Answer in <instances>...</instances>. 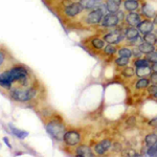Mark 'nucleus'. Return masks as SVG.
I'll use <instances>...</instances> for the list:
<instances>
[{
    "label": "nucleus",
    "mask_w": 157,
    "mask_h": 157,
    "mask_svg": "<svg viewBox=\"0 0 157 157\" xmlns=\"http://www.w3.org/2000/svg\"><path fill=\"white\" fill-rule=\"evenodd\" d=\"M146 144L149 148L154 145H156L157 144V134H149V135H147L146 136Z\"/></svg>",
    "instance_id": "412c9836"
},
{
    "label": "nucleus",
    "mask_w": 157,
    "mask_h": 157,
    "mask_svg": "<svg viewBox=\"0 0 157 157\" xmlns=\"http://www.w3.org/2000/svg\"><path fill=\"white\" fill-rule=\"evenodd\" d=\"M135 65L137 67L149 66V61L148 60H137V61H135Z\"/></svg>",
    "instance_id": "7c9ffc66"
},
{
    "label": "nucleus",
    "mask_w": 157,
    "mask_h": 157,
    "mask_svg": "<svg viewBox=\"0 0 157 157\" xmlns=\"http://www.w3.org/2000/svg\"><path fill=\"white\" fill-rule=\"evenodd\" d=\"M137 48L140 50L141 52H144V54H149V52H154V46H153V45L149 44V43H147V42L140 43V44L138 45Z\"/></svg>",
    "instance_id": "2eb2a0df"
},
{
    "label": "nucleus",
    "mask_w": 157,
    "mask_h": 157,
    "mask_svg": "<svg viewBox=\"0 0 157 157\" xmlns=\"http://www.w3.org/2000/svg\"><path fill=\"white\" fill-rule=\"evenodd\" d=\"M153 147H154V148H155V149H156V150H157V144H156V145H154Z\"/></svg>",
    "instance_id": "a19ab883"
},
{
    "label": "nucleus",
    "mask_w": 157,
    "mask_h": 157,
    "mask_svg": "<svg viewBox=\"0 0 157 157\" xmlns=\"http://www.w3.org/2000/svg\"><path fill=\"white\" fill-rule=\"evenodd\" d=\"M144 40H145V42L149 43V44H151V45H154L157 43V37L155 36V35L151 34V33L146 34L145 37H144Z\"/></svg>",
    "instance_id": "4be33fe9"
},
{
    "label": "nucleus",
    "mask_w": 157,
    "mask_h": 157,
    "mask_svg": "<svg viewBox=\"0 0 157 157\" xmlns=\"http://www.w3.org/2000/svg\"><path fill=\"white\" fill-rule=\"evenodd\" d=\"M151 73V68L149 66H143V67H137V70H136V75L138 77H146V75H149Z\"/></svg>",
    "instance_id": "aec40b11"
},
{
    "label": "nucleus",
    "mask_w": 157,
    "mask_h": 157,
    "mask_svg": "<svg viewBox=\"0 0 157 157\" xmlns=\"http://www.w3.org/2000/svg\"><path fill=\"white\" fill-rule=\"evenodd\" d=\"M77 155L78 156H84V157H91L93 156V153L91 149L87 146H80L77 149Z\"/></svg>",
    "instance_id": "ddd939ff"
},
{
    "label": "nucleus",
    "mask_w": 157,
    "mask_h": 157,
    "mask_svg": "<svg viewBox=\"0 0 157 157\" xmlns=\"http://www.w3.org/2000/svg\"><path fill=\"white\" fill-rule=\"evenodd\" d=\"M30 84L29 70L23 65H13L0 72V87L10 90L14 85L26 87Z\"/></svg>",
    "instance_id": "f257e3e1"
},
{
    "label": "nucleus",
    "mask_w": 157,
    "mask_h": 157,
    "mask_svg": "<svg viewBox=\"0 0 157 157\" xmlns=\"http://www.w3.org/2000/svg\"><path fill=\"white\" fill-rule=\"evenodd\" d=\"M118 54L121 57H125V58H130L132 57V52L128 48H121L118 50Z\"/></svg>",
    "instance_id": "393cba45"
},
{
    "label": "nucleus",
    "mask_w": 157,
    "mask_h": 157,
    "mask_svg": "<svg viewBox=\"0 0 157 157\" xmlns=\"http://www.w3.org/2000/svg\"><path fill=\"white\" fill-rule=\"evenodd\" d=\"M9 128H10V130H11L13 135L19 139H25L29 136V132H27V131H24V130H21V129H18L17 127H14L11 124L9 125Z\"/></svg>",
    "instance_id": "9b49d317"
},
{
    "label": "nucleus",
    "mask_w": 157,
    "mask_h": 157,
    "mask_svg": "<svg viewBox=\"0 0 157 157\" xmlns=\"http://www.w3.org/2000/svg\"><path fill=\"white\" fill-rule=\"evenodd\" d=\"M125 37L127 38L128 40H133V39H135V38H137L139 37V32L136 29H134V26H131V27H129V29H126V32H125Z\"/></svg>",
    "instance_id": "4468645a"
},
{
    "label": "nucleus",
    "mask_w": 157,
    "mask_h": 157,
    "mask_svg": "<svg viewBox=\"0 0 157 157\" xmlns=\"http://www.w3.org/2000/svg\"><path fill=\"white\" fill-rule=\"evenodd\" d=\"M126 20H127L128 24L130 26H138L139 23H140V17H139L138 14H136L134 12H130V14H128Z\"/></svg>",
    "instance_id": "f8f14e48"
},
{
    "label": "nucleus",
    "mask_w": 157,
    "mask_h": 157,
    "mask_svg": "<svg viewBox=\"0 0 157 157\" xmlns=\"http://www.w3.org/2000/svg\"><path fill=\"white\" fill-rule=\"evenodd\" d=\"M106 6V10L109 12V13H116L120 10V4L115 3V2H112V1H109V0H107V3L105 4Z\"/></svg>",
    "instance_id": "f3484780"
},
{
    "label": "nucleus",
    "mask_w": 157,
    "mask_h": 157,
    "mask_svg": "<svg viewBox=\"0 0 157 157\" xmlns=\"http://www.w3.org/2000/svg\"><path fill=\"white\" fill-rule=\"evenodd\" d=\"M155 23L157 24V17H155Z\"/></svg>",
    "instance_id": "79ce46f5"
},
{
    "label": "nucleus",
    "mask_w": 157,
    "mask_h": 157,
    "mask_svg": "<svg viewBox=\"0 0 157 157\" xmlns=\"http://www.w3.org/2000/svg\"><path fill=\"white\" fill-rule=\"evenodd\" d=\"M148 55V61L149 62H152V63H157V52H149V54H147Z\"/></svg>",
    "instance_id": "c85d7f7f"
},
{
    "label": "nucleus",
    "mask_w": 157,
    "mask_h": 157,
    "mask_svg": "<svg viewBox=\"0 0 157 157\" xmlns=\"http://www.w3.org/2000/svg\"><path fill=\"white\" fill-rule=\"evenodd\" d=\"M127 123H128L129 126H134V125H135V118H134V117H130L127 121Z\"/></svg>",
    "instance_id": "f704fd0d"
},
{
    "label": "nucleus",
    "mask_w": 157,
    "mask_h": 157,
    "mask_svg": "<svg viewBox=\"0 0 157 157\" xmlns=\"http://www.w3.org/2000/svg\"><path fill=\"white\" fill-rule=\"evenodd\" d=\"M63 140L67 144L68 146H77L81 140V136L77 131H73V130H70V131H66L64 135V139Z\"/></svg>",
    "instance_id": "39448f33"
},
{
    "label": "nucleus",
    "mask_w": 157,
    "mask_h": 157,
    "mask_svg": "<svg viewBox=\"0 0 157 157\" xmlns=\"http://www.w3.org/2000/svg\"><path fill=\"white\" fill-rule=\"evenodd\" d=\"M124 37H125V35H124L123 33L120 32V30H116V32H112V33H110V34L106 35L104 39L108 43H110V44H116V43L121 41Z\"/></svg>",
    "instance_id": "6e6552de"
},
{
    "label": "nucleus",
    "mask_w": 157,
    "mask_h": 157,
    "mask_svg": "<svg viewBox=\"0 0 157 157\" xmlns=\"http://www.w3.org/2000/svg\"><path fill=\"white\" fill-rule=\"evenodd\" d=\"M3 141H4V143H6V144L7 146H9V148H12V145H11V144H10V141H9V138H7V137H4V138H3Z\"/></svg>",
    "instance_id": "58836bf2"
},
{
    "label": "nucleus",
    "mask_w": 157,
    "mask_h": 157,
    "mask_svg": "<svg viewBox=\"0 0 157 157\" xmlns=\"http://www.w3.org/2000/svg\"><path fill=\"white\" fill-rule=\"evenodd\" d=\"M83 10H84V7L82 6L81 3H78V2L70 3L69 6H67L65 7V15L68 17H75L80 14Z\"/></svg>",
    "instance_id": "423d86ee"
},
{
    "label": "nucleus",
    "mask_w": 157,
    "mask_h": 157,
    "mask_svg": "<svg viewBox=\"0 0 157 157\" xmlns=\"http://www.w3.org/2000/svg\"><path fill=\"white\" fill-rule=\"evenodd\" d=\"M104 17V12L101 9H94L86 17V22L88 24H98Z\"/></svg>",
    "instance_id": "20e7f679"
},
{
    "label": "nucleus",
    "mask_w": 157,
    "mask_h": 157,
    "mask_svg": "<svg viewBox=\"0 0 157 157\" xmlns=\"http://www.w3.org/2000/svg\"><path fill=\"white\" fill-rule=\"evenodd\" d=\"M115 63L118 65V66H126V65L129 63V58L121 57V58H118V59L115 61Z\"/></svg>",
    "instance_id": "bb28decb"
},
{
    "label": "nucleus",
    "mask_w": 157,
    "mask_h": 157,
    "mask_svg": "<svg viewBox=\"0 0 157 157\" xmlns=\"http://www.w3.org/2000/svg\"><path fill=\"white\" fill-rule=\"evenodd\" d=\"M80 3L82 4V6L84 7V9L90 10V9L95 7L98 1L97 0H80Z\"/></svg>",
    "instance_id": "6ab92c4d"
},
{
    "label": "nucleus",
    "mask_w": 157,
    "mask_h": 157,
    "mask_svg": "<svg viewBox=\"0 0 157 157\" xmlns=\"http://www.w3.org/2000/svg\"><path fill=\"white\" fill-rule=\"evenodd\" d=\"M152 70H153L154 72H157V63H154L153 66H152Z\"/></svg>",
    "instance_id": "ea45409f"
},
{
    "label": "nucleus",
    "mask_w": 157,
    "mask_h": 157,
    "mask_svg": "<svg viewBox=\"0 0 157 157\" xmlns=\"http://www.w3.org/2000/svg\"><path fill=\"white\" fill-rule=\"evenodd\" d=\"M104 50H105L106 54L109 55V56H112V55H114L115 52H116V48H115L114 46H112L111 44L110 45H107V46L105 47V49H104Z\"/></svg>",
    "instance_id": "cd10ccee"
},
{
    "label": "nucleus",
    "mask_w": 157,
    "mask_h": 157,
    "mask_svg": "<svg viewBox=\"0 0 157 157\" xmlns=\"http://www.w3.org/2000/svg\"><path fill=\"white\" fill-rule=\"evenodd\" d=\"M111 147V141L109 140V139H104L103 141H101L98 145L95 146L94 150L97 152L98 154H100V155H102V154L106 153L109 149H110Z\"/></svg>",
    "instance_id": "1a4fd4ad"
},
{
    "label": "nucleus",
    "mask_w": 157,
    "mask_h": 157,
    "mask_svg": "<svg viewBox=\"0 0 157 157\" xmlns=\"http://www.w3.org/2000/svg\"><path fill=\"white\" fill-rule=\"evenodd\" d=\"M6 60H7V55H6V52H4V50L0 49V68L3 66L4 64H6Z\"/></svg>",
    "instance_id": "a878e982"
},
{
    "label": "nucleus",
    "mask_w": 157,
    "mask_h": 157,
    "mask_svg": "<svg viewBox=\"0 0 157 157\" xmlns=\"http://www.w3.org/2000/svg\"><path fill=\"white\" fill-rule=\"evenodd\" d=\"M121 145H118V144H116V145H114V148H113V151H121Z\"/></svg>",
    "instance_id": "e433bc0d"
},
{
    "label": "nucleus",
    "mask_w": 157,
    "mask_h": 157,
    "mask_svg": "<svg viewBox=\"0 0 157 157\" xmlns=\"http://www.w3.org/2000/svg\"><path fill=\"white\" fill-rule=\"evenodd\" d=\"M153 22L150 21V20H145V21L140 22L138 25V32H140L141 34L146 35L149 34L153 30Z\"/></svg>",
    "instance_id": "9d476101"
},
{
    "label": "nucleus",
    "mask_w": 157,
    "mask_h": 157,
    "mask_svg": "<svg viewBox=\"0 0 157 157\" xmlns=\"http://www.w3.org/2000/svg\"><path fill=\"white\" fill-rule=\"evenodd\" d=\"M140 54H141V52L137 48V50H132V56L134 55L135 57H140Z\"/></svg>",
    "instance_id": "c9c22d12"
},
{
    "label": "nucleus",
    "mask_w": 157,
    "mask_h": 157,
    "mask_svg": "<svg viewBox=\"0 0 157 157\" xmlns=\"http://www.w3.org/2000/svg\"><path fill=\"white\" fill-rule=\"evenodd\" d=\"M9 95L14 102L20 104L29 103L37 97V89L33 86H13L9 90Z\"/></svg>",
    "instance_id": "f03ea898"
},
{
    "label": "nucleus",
    "mask_w": 157,
    "mask_h": 157,
    "mask_svg": "<svg viewBox=\"0 0 157 157\" xmlns=\"http://www.w3.org/2000/svg\"><path fill=\"white\" fill-rule=\"evenodd\" d=\"M97 1H98H98H100V0H97Z\"/></svg>",
    "instance_id": "c03bdc74"
},
{
    "label": "nucleus",
    "mask_w": 157,
    "mask_h": 157,
    "mask_svg": "<svg viewBox=\"0 0 157 157\" xmlns=\"http://www.w3.org/2000/svg\"><path fill=\"white\" fill-rule=\"evenodd\" d=\"M149 92L151 93V94H154L155 95L156 93H157V85L156 84H154V85H152L149 87Z\"/></svg>",
    "instance_id": "473e14b6"
},
{
    "label": "nucleus",
    "mask_w": 157,
    "mask_h": 157,
    "mask_svg": "<svg viewBox=\"0 0 157 157\" xmlns=\"http://www.w3.org/2000/svg\"><path fill=\"white\" fill-rule=\"evenodd\" d=\"M46 131L52 138L58 141L63 140L65 133H66V129H65L64 124L62 121L56 120L50 121L46 124Z\"/></svg>",
    "instance_id": "7ed1b4c3"
},
{
    "label": "nucleus",
    "mask_w": 157,
    "mask_h": 157,
    "mask_svg": "<svg viewBox=\"0 0 157 157\" xmlns=\"http://www.w3.org/2000/svg\"><path fill=\"white\" fill-rule=\"evenodd\" d=\"M92 45H93V47L97 49H102L105 47V43H104V41L101 39H98V38H95V39L92 40Z\"/></svg>",
    "instance_id": "5701e85b"
},
{
    "label": "nucleus",
    "mask_w": 157,
    "mask_h": 157,
    "mask_svg": "<svg viewBox=\"0 0 157 157\" xmlns=\"http://www.w3.org/2000/svg\"><path fill=\"white\" fill-rule=\"evenodd\" d=\"M151 82L153 83V84H156L157 85V72L153 73V75H151Z\"/></svg>",
    "instance_id": "72a5a7b5"
},
{
    "label": "nucleus",
    "mask_w": 157,
    "mask_h": 157,
    "mask_svg": "<svg viewBox=\"0 0 157 157\" xmlns=\"http://www.w3.org/2000/svg\"><path fill=\"white\" fill-rule=\"evenodd\" d=\"M124 155L125 156H139V154L134 150L129 149V150H127V151H124Z\"/></svg>",
    "instance_id": "2f4dec72"
},
{
    "label": "nucleus",
    "mask_w": 157,
    "mask_h": 157,
    "mask_svg": "<svg viewBox=\"0 0 157 157\" xmlns=\"http://www.w3.org/2000/svg\"><path fill=\"white\" fill-rule=\"evenodd\" d=\"M149 124H150L151 126H157V117L154 118V120H152Z\"/></svg>",
    "instance_id": "4c0bfd02"
},
{
    "label": "nucleus",
    "mask_w": 157,
    "mask_h": 157,
    "mask_svg": "<svg viewBox=\"0 0 157 157\" xmlns=\"http://www.w3.org/2000/svg\"><path fill=\"white\" fill-rule=\"evenodd\" d=\"M149 83H150V81L148 80V78H139L137 81V83H136V88L137 89H141V88H146L147 86L149 85Z\"/></svg>",
    "instance_id": "b1692460"
},
{
    "label": "nucleus",
    "mask_w": 157,
    "mask_h": 157,
    "mask_svg": "<svg viewBox=\"0 0 157 157\" xmlns=\"http://www.w3.org/2000/svg\"><path fill=\"white\" fill-rule=\"evenodd\" d=\"M143 14L145 15V16L149 17V18L155 17V15H156L154 9L151 6H149V4H145V6H143Z\"/></svg>",
    "instance_id": "a211bd4d"
},
{
    "label": "nucleus",
    "mask_w": 157,
    "mask_h": 157,
    "mask_svg": "<svg viewBox=\"0 0 157 157\" xmlns=\"http://www.w3.org/2000/svg\"><path fill=\"white\" fill-rule=\"evenodd\" d=\"M155 98H157V93H156V94H155Z\"/></svg>",
    "instance_id": "37998d69"
},
{
    "label": "nucleus",
    "mask_w": 157,
    "mask_h": 157,
    "mask_svg": "<svg viewBox=\"0 0 157 157\" xmlns=\"http://www.w3.org/2000/svg\"><path fill=\"white\" fill-rule=\"evenodd\" d=\"M118 21H120V18L117 17V15H114L111 13V14H108L103 17L102 25L105 27H112L115 26L118 23Z\"/></svg>",
    "instance_id": "0eeeda50"
},
{
    "label": "nucleus",
    "mask_w": 157,
    "mask_h": 157,
    "mask_svg": "<svg viewBox=\"0 0 157 157\" xmlns=\"http://www.w3.org/2000/svg\"><path fill=\"white\" fill-rule=\"evenodd\" d=\"M123 73H124V75H126V77H132V75H134L135 71H134V69L132 67H127L123 71Z\"/></svg>",
    "instance_id": "c756f323"
},
{
    "label": "nucleus",
    "mask_w": 157,
    "mask_h": 157,
    "mask_svg": "<svg viewBox=\"0 0 157 157\" xmlns=\"http://www.w3.org/2000/svg\"><path fill=\"white\" fill-rule=\"evenodd\" d=\"M124 6H125V9L127 10V11L134 12L135 10L138 9V2H137V0H127Z\"/></svg>",
    "instance_id": "dca6fc26"
}]
</instances>
